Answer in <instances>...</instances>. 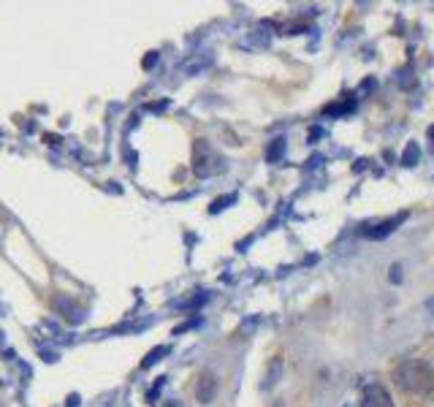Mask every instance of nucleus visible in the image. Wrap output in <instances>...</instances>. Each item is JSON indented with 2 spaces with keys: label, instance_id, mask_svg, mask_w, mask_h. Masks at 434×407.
<instances>
[{
  "label": "nucleus",
  "instance_id": "nucleus-1",
  "mask_svg": "<svg viewBox=\"0 0 434 407\" xmlns=\"http://www.w3.org/2000/svg\"><path fill=\"white\" fill-rule=\"evenodd\" d=\"M393 383L404 391V394H415V397H429L434 394V369L424 359H407L393 369Z\"/></svg>",
  "mask_w": 434,
  "mask_h": 407
},
{
  "label": "nucleus",
  "instance_id": "nucleus-6",
  "mask_svg": "<svg viewBox=\"0 0 434 407\" xmlns=\"http://www.w3.org/2000/svg\"><path fill=\"white\" fill-rule=\"evenodd\" d=\"M282 149H285V138H274V144L269 149V160H277L282 155Z\"/></svg>",
  "mask_w": 434,
  "mask_h": 407
},
{
  "label": "nucleus",
  "instance_id": "nucleus-3",
  "mask_svg": "<svg viewBox=\"0 0 434 407\" xmlns=\"http://www.w3.org/2000/svg\"><path fill=\"white\" fill-rule=\"evenodd\" d=\"M217 394V380L212 372H204L201 377H198V386H196V399L201 402V405H209L212 399H215Z\"/></svg>",
  "mask_w": 434,
  "mask_h": 407
},
{
  "label": "nucleus",
  "instance_id": "nucleus-8",
  "mask_svg": "<svg viewBox=\"0 0 434 407\" xmlns=\"http://www.w3.org/2000/svg\"><path fill=\"white\" fill-rule=\"evenodd\" d=\"M393 274H391V280H393V282H399V280H402V274H399V271H402V267H399V264H393Z\"/></svg>",
  "mask_w": 434,
  "mask_h": 407
},
{
  "label": "nucleus",
  "instance_id": "nucleus-2",
  "mask_svg": "<svg viewBox=\"0 0 434 407\" xmlns=\"http://www.w3.org/2000/svg\"><path fill=\"white\" fill-rule=\"evenodd\" d=\"M361 407H396V405H393V399H391L386 386L369 383V386L361 391Z\"/></svg>",
  "mask_w": 434,
  "mask_h": 407
},
{
  "label": "nucleus",
  "instance_id": "nucleus-10",
  "mask_svg": "<svg viewBox=\"0 0 434 407\" xmlns=\"http://www.w3.org/2000/svg\"><path fill=\"white\" fill-rule=\"evenodd\" d=\"M426 307H429V310H434V299H429V302H426Z\"/></svg>",
  "mask_w": 434,
  "mask_h": 407
},
{
  "label": "nucleus",
  "instance_id": "nucleus-5",
  "mask_svg": "<svg viewBox=\"0 0 434 407\" xmlns=\"http://www.w3.org/2000/svg\"><path fill=\"white\" fill-rule=\"evenodd\" d=\"M421 160V149H418V144L415 141H410L407 147H404V155H402V166H415Z\"/></svg>",
  "mask_w": 434,
  "mask_h": 407
},
{
  "label": "nucleus",
  "instance_id": "nucleus-7",
  "mask_svg": "<svg viewBox=\"0 0 434 407\" xmlns=\"http://www.w3.org/2000/svg\"><path fill=\"white\" fill-rule=\"evenodd\" d=\"M161 353H166V348H158V351H152V353L147 356V362L141 364V366H152V364L158 362V356H161Z\"/></svg>",
  "mask_w": 434,
  "mask_h": 407
},
{
  "label": "nucleus",
  "instance_id": "nucleus-4",
  "mask_svg": "<svg viewBox=\"0 0 434 407\" xmlns=\"http://www.w3.org/2000/svg\"><path fill=\"white\" fill-rule=\"evenodd\" d=\"M404 220H407V212H399L396 218H391V220H383L380 226L366 228V231H364V236H366V239H383V236H389V233H393V231H396V228L402 226Z\"/></svg>",
  "mask_w": 434,
  "mask_h": 407
},
{
  "label": "nucleus",
  "instance_id": "nucleus-9",
  "mask_svg": "<svg viewBox=\"0 0 434 407\" xmlns=\"http://www.w3.org/2000/svg\"><path fill=\"white\" fill-rule=\"evenodd\" d=\"M429 138H432V149H434V125L429 128Z\"/></svg>",
  "mask_w": 434,
  "mask_h": 407
}]
</instances>
